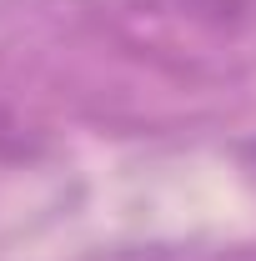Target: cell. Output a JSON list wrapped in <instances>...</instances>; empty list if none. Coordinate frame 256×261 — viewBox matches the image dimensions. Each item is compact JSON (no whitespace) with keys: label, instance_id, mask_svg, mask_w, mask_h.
I'll return each instance as SVG.
<instances>
[{"label":"cell","instance_id":"1","mask_svg":"<svg viewBox=\"0 0 256 261\" xmlns=\"http://www.w3.org/2000/svg\"><path fill=\"white\" fill-rule=\"evenodd\" d=\"M20 151H25V130L10 116V106L0 100V156H20Z\"/></svg>","mask_w":256,"mask_h":261},{"label":"cell","instance_id":"2","mask_svg":"<svg viewBox=\"0 0 256 261\" xmlns=\"http://www.w3.org/2000/svg\"><path fill=\"white\" fill-rule=\"evenodd\" d=\"M211 5H241V0H211Z\"/></svg>","mask_w":256,"mask_h":261}]
</instances>
